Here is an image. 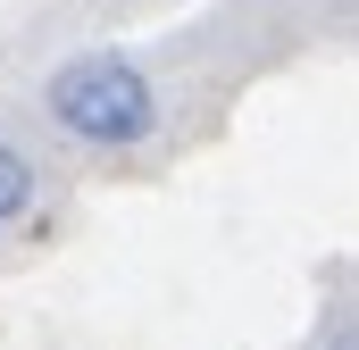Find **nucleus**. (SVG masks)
Masks as SVG:
<instances>
[{"label": "nucleus", "instance_id": "1", "mask_svg": "<svg viewBox=\"0 0 359 350\" xmlns=\"http://www.w3.org/2000/svg\"><path fill=\"white\" fill-rule=\"evenodd\" d=\"M42 117L76 150H142L159 134V84L126 50H76L42 76Z\"/></svg>", "mask_w": 359, "mask_h": 350}, {"label": "nucleus", "instance_id": "2", "mask_svg": "<svg viewBox=\"0 0 359 350\" xmlns=\"http://www.w3.org/2000/svg\"><path fill=\"white\" fill-rule=\"evenodd\" d=\"M34 192H42V175H34V159H25L17 142H0V225H17V217L34 209Z\"/></svg>", "mask_w": 359, "mask_h": 350}]
</instances>
